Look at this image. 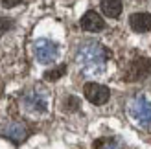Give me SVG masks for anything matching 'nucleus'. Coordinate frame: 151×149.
<instances>
[{
	"mask_svg": "<svg viewBox=\"0 0 151 149\" xmlns=\"http://www.w3.org/2000/svg\"><path fill=\"white\" fill-rule=\"evenodd\" d=\"M100 7H101L105 17L116 19V17H120V13H122V0H101Z\"/></svg>",
	"mask_w": 151,
	"mask_h": 149,
	"instance_id": "obj_9",
	"label": "nucleus"
},
{
	"mask_svg": "<svg viewBox=\"0 0 151 149\" xmlns=\"http://www.w3.org/2000/svg\"><path fill=\"white\" fill-rule=\"evenodd\" d=\"M83 94H85V98L92 105H103L111 98V90L105 85H100V83H87L83 87Z\"/></svg>",
	"mask_w": 151,
	"mask_h": 149,
	"instance_id": "obj_6",
	"label": "nucleus"
},
{
	"mask_svg": "<svg viewBox=\"0 0 151 149\" xmlns=\"http://www.w3.org/2000/svg\"><path fill=\"white\" fill-rule=\"evenodd\" d=\"M13 28V19H7V17H2L0 19V33L7 32V29Z\"/></svg>",
	"mask_w": 151,
	"mask_h": 149,
	"instance_id": "obj_14",
	"label": "nucleus"
},
{
	"mask_svg": "<svg viewBox=\"0 0 151 149\" xmlns=\"http://www.w3.org/2000/svg\"><path fill=\"white\" fill-rule=\"evenodd\" d=\"M151 76V59L149 57H137L131 61L125 72V81H142Z\"/></svg>",
	"mask_w": 151,
	"mask_h": 149,
	"instance_id": "obj_5",
	"label": "nucleus"
},
{
	"mask_svg": "<svg viewBox=\"0 0 151 149\" xmlns=\"http://www.w3.org/2000/svg\"><path fill=\"white\" fill-rule=\"evenodd\" d=\"M6 136L13 140V142H22L26 136H28V131L22 123H11L9 127L6 129Z\"/></svg>",
	"mask_w": 151,
	"mask_h": 149,
	"instance_id": "obj_10",
	"label": "nucleus"
},
{
	"mask_svg": "<svg viewBox=\"0 0 151 149\" xmlns=\"http://www.w3.org/2000/svg\"><path fill=\"white\" fill-rule=\"evenodd\" d=\"M65 74H66V64H59L55 68H50V70L44 72V79L46 81H57L59 77H63Z\"/></svg>",
	"mask_w": 151,
	"mask_h": 149,
	"instance_id": "obj_11",
	"label": "nucleus"
},
{
	"mask_svg": "<svg viewBox=\"0 0 151 149\" xmlns=\"http://www.w3.org/2000/svg\"><path fill=\"white\" fill-rule=\"evenodd\" d=\"M94 149H118V145L112 138H100L94 142Z\"/></svg>",
	"mask_w": 151,
	"mask_h": 149,
	"instance_id": "obj_12",
	"label": "nucleus"
},
{
	"mask_svg": "<svg viewBox=\"0 0 151 149\" xmlns=\"http://www.w3.org/2000/svg\"><path fill=\"white\" fill-rule=\"evenodd\" d=\"M129 114L138 125H151V101L144 96H137L129 101Z\"/></svg>",
	"mask_w": 151,
	"mask_h": 149,
	"instance_id": "obj_2",
	"label": "nucleus"
},
{
	"mask_svg": "<svg viewBox=\"0 0 151 149\" xmlns=\"http://www.w3.org/2000/svg\"><path fill=\"white\" fill-rule=\"evenodd\" d=\"M129 26L137 33L151 32V15L149 13H133L129 17Z\"/></svg>",
	"mask_w": 151,
	"mask_h": 149,
	"instance_id": "obj_8",
	"label": "nucleus"
},
{
	"mask_svg": "<svg viewBox=\"0 0 151 149\" xmlns=\"http://www.w3.org/2000/svg\"><path fill=\"white\" fill-rule=\"evenodd\" d=\"M22 2V0H2V6L4 7H15V6H19Z\"/></svg>",
	"mask_w": 151,
	"mask_h": 149,
	"instance_id": "obj_15",
	"label": "nucleus"
},
{
	"mask_svg": "<svg viewBox=\"0 0 151 149\" xmlns=\"http://www.w3.org/2000/svg\"><path fill=\"white\" fill-rule=\"evenodd\" d=\"M33 55L41 64H52L59 55V46L50 39H39L33 42Z\"/></svg>",
	"mask_w": 151,
	"mask_h": 149,
	"instance_id": "obj_4",
	"label": "nucleus"
},
{
	"mask_svg": "<svg viewBox=\"0 0 151 149\" xmlns=\"http://www.w3.org/2000/svg\"><path fill=\"white\" fill-rule=\"evenodd\" d=\"M81 28L85 29V32L98 33V32H101V29L105 28V20H103L96 11L90 9V11H87V13L81 17Z\"/></svg>",
	"mask_w": 151,
	"mask_h": 149,
	"instance_id": "obj_7",
	"label": "nucleus"
},
{
	"mask_svg": "<svg viewBox=\"0 0 151 149\" xmlns=\"http://www.w3.org/2000/svg\"><path fill=\"white\" fill-rule=\"evenodd\" d=\"M107 50H105L101 44H98L94 41H85L83 44H79L78 48V59L79 66L88 74H98L105 68V63H107Z\"/></svg>",
	"mask_w": 151,
	"mask_h": 149,
	"instance_id": "obj_1",
	"label": "nucleus"
},
{
	"mask_svg": "<svg viewBox=\"0 0 151 149\" xmlns=\"http://www.w3.org/2000/svg\"><path fill=\"white\" fill-rule=\"evenodd\" d=\"M65 109H66V110H76V109H79V100L74 98V96H68V98L65 100Z\"/></svg>",
	"mask_w": 151,
	"mask_h": 149,
	"instance_id": "obj_13",
	"label": "nucleus"
},
{
	"mask_svg": "<svg viewBox=\"0 0 151 149\" xmlns=\"http://www.w3.org/2000/svg\"><path fill=\"white\" fill-rule=\"evenodd\" d=\"M22 105L32 114H44L48 110V96L44 90H41V88H33V90L24 94Z\"/></svg>",
	"mask_w": 151,
	"mask_h": 149,
	"instance_id": "obj_3",
	"label": "nucleus"
}]
</instances>
